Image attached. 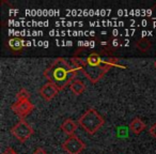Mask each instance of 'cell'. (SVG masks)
I'll list each match as a JSON object with an SVG mask.
<instances>
[{
    "instance_id": "277c9868",
    "label": "cell",
    "mask_w": 156,
    "mask_h": 154,
    "mask_svg": "<svg viewBox=\"0 0 156 154\" xmlns=\"http://www.w3.org/2000/svg\"><path fill=\"white\" fill-rule=\"evenodd\" d=\"M11 133L18 141L25 142L27 139H29L33 134V128L26 120H20L17 124L11 128Z\"/></svg>"
},
{
    "instance_id": "8fae6325",
    "label": "cell",
    "mask_w": 156,
    "mask_h": 154,
    "mask_svg": "<svg viewBox=\"0 0 156 154\" xmlns=\"http://www.w3.org/2000/svg\"><path fill=\"white\" fill-rule=\"evenodd\" d=\"M69 89L72 90L75 95H80L83 91L86 90V85L83 84V81H79V79H76L73 83L69 85Z\"/></svg>"
},
{
    "instance_id": "7c38bea8",
    "label": "cell",
    "mask_w": 156,
    "mask_h": 154,
    "mask_svg": "<svg viewBox=\"0 0 156 154\" xmlns=\"http://www.w3.org/2000/svg\"><path fill=\"white\" fill-rule=\"evenodd\" d=\"M8 46L12 50H14V52H20L24 48L25 42L22 39H20V38H12L8 42Z\"/></svg>"
},
{
    "instance_id": "3957f363",
    "label": "cell",
    "mask_w": 156,
    "mask_h": 154,
    "mask_svg": "<svg viewBox=\"0 0 156 154\" xmlns=\"http://www.w3.org/2000/svg\"><path fill=\"white\" fill-rule=\"evenodd\" d=\"M105 123V120L94 108H89L78 119V124L90 135H94Z\"/></svg>"
},
{
    "instance_id": "7a4b0ae2",
    "label": "cell",
    "mask_w": 156,
    "mask_h": 154,
    "mask_svg": "<svg viewBox=\"0 0 156 154\" xmlns=\"http://www.w3.org/2000/svg\"><path fill=\"white\" fill-rule=\"evenodd\" d=\"M113 66H119L117 58L92 52L85 59L83 73L92 84H95Z\"/></svg>"
},
{
    "instance_id": "4fadbf2b",
    "label": "cell",
    "mask_w": 156,
    "mask_h": 154,
    "mask_svg": "<svg viewBox=\"0 0 156 154\" xmlns=\"http://www.w3.org/2000/svg\"><path fill=\"white\" fill-rule=\"evenodd\" d=\"M30 98V93L27 89L23 88V89L20 90L17 94H16V101H22V100H29Z\"/></svg>"
},
{
    "instance_id": "9a60e30c",
    "label": "cell",
    "mask_w": 156,
    "mask_h": 154,
    "mask_svg": "<svg viewBox=\"0 0 156 154\" xmlns=\"http://www.w3.org/2000/svg\"><path fill=\"white\" fill-rule=\"evenodd\" d=\"M33 154H47V152L45 150H43L42 148H39V149L35 150V152Z\"/></svg>"
},
{
    "instance_id": "30bf717a",
    "label": "cell",
    "mask_w": 156,
    "mask_h": 154,
    "mask_svg": "<svg viewBox=\"0 0 156 154\" xmlns=\"http://www.w3.org/2000/svg\"><path fill=\"white\" fill-rule=\"evenodd\" d=\"M151 46H152V42L147 38H141V39H138L135 42V47L138 50H140L141 52H149Z\"/></svg>"
},
{
    "instance_id": "5b68a950",
    "label": "cell",
    "mask_w": 156,
    "mask_h": 154,
    "mask_svg": "<svg viewBox=\"0 0 156 154\" xmlns=\"http://www.w3.org/2000/svg\"><path fill=\"white\" fill-rule=\"evenodd\" d=\"M62 149L67 154H80L86 149V145L77 136H69V138L63 142Z\"/></svg>"
},
{
    "instance_id": "5bb4252c",
    "label": "cell",
    "mask_w": 156,
    "mask_h": 154,
    "mask_svg": "<svg viewBox=\"0 0 156 154\" xmlns=\"http://www.w3.org/2000/svg\"><path fill=\"white\" fill-rule=\"evenodd\" d=\"M150 134H151L152 137H154L156 139V123L151 125V127H150Z\"/></svg>"
},
{
    "instance_id": "2e32d148",
    "label": "cell",
    "mask_w": 156,
    "mask_h": 154,
    "mask_svg": "<svg viewBox=\"0 0 156 154\" xmlns=\"http://www.w3.org/2000/svg\"><path fill=\"white\" fill-rule=\"evenodd\" d=\"M3 154H16V152L14 151V150H8V151H5Z\"/></svg>"
},
{
    "instance_id": "e0dca14e",
    "label": "cell",
    "mask_w": 156,
    "mask_h": 154,
    "mask_svg": "<svg viewBox=\"0 0 156 154\" xmlns=\"http://www.w3.org/2000/svg\"><path fill=\"white\" fill-rule=\"evenodd\" d=\"M154 67L156 69V60H155V62H154Z\"/></svg>"
},
{
    "instance_id": "6da1fadb",
    "label": "cell",
    "mask_w": 156,
    "mask_h": 154,
    "mask_svg": "<svg viewBox=\"0 0 156 154\" xmlns=\"http://www.w3.org/2000/svg\"><path fill=\"white\" fill-rule=\"evenodd\" d=\"M83 64L85 59L77 57H60L48 65L47 69L44 71V77L49 83L54 84L59 91H61L76 81L78 73L83 72Z\"/></svg>"
},
{
    "instance_id": "52a82bcc",
    "label": "cell",
    "mask_w": 156,
    "mask_h": 154,
    "mask_svg": "<svg viewBox=\"0 0 156 154\" xmlns=\"http://www.w3.org/2000/svg\"><path fill=\"white\" fill-rule=\"evenodd\" d=\"M58 92H59L58 88H57L54 84L47 81V83L44 84L41 87V89H40V95L45 101H51L54 98H56Z\"/></svg>"
},
{
    "instance_id": "9c48e42d",
    "label": "cell",
    "mask_w": 156,
    "mask_h": 154,
    "mask_svg": "<svg viewBox=\"0 0 156 154\" xmlns=\"http://www.w3.org/2000/svg\"><path fill=\"white\" fill-rule=\"evenodd\" d=\"M76 128H77V123L72 119L64 120V122L61 124V130L69 136H73Z\"/></svg>"
},
{
    "instance_id": "ba28073f",
    "label": "cell",
    "mask_w": 156,
    "mask_h": 154,
    "mask_svg": "<svg viewBox=\"0 0 156 154\" xmlns=\"http://www.w3.org/2000/svg\"><path fill=\"white\" fill-rule=\"evenodd\" d=\"M145 123L140 119V118H135L129 123V130L135 135H139L142 131L145 130Z\"/></svg>"
},
{
    "instance_id": "8992f818",
    "label": "cell",
    "mask_w": 156,
    "mask_h": 154,
    "mask_svg": "<svg viewBox=\"0 0 156 154\" xmlns=\"http://www.w3.org/2000/svg\"><path fill=\"white\" fill-rule=\"evenodd\" d=\"M34 109V105L30 102V100H22L16 101L12 105V110L15 115H17L22 120H24L27 116H29Z\"/></svg>"
}]
</instances>
